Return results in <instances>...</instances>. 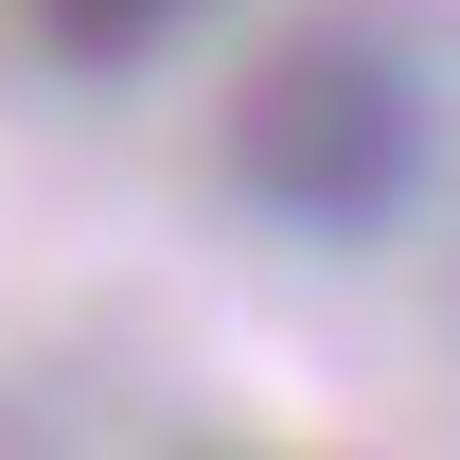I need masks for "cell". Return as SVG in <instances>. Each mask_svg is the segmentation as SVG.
<instances>
[{"label": "cell", "mask_w": 460, "mask_h": 460, "mask_svg": "<svg viewBox=\"0 0 460 460\" xmlns=\"http://www.w3.org/2000/svg\"><path fill=\"white\" fill-rule=\"evenodd\" d=\"M230 177L266 195L284 230H390L425 195V89H407L372 36H301V54L248 71V107H230Z\"/></svg>", "instance_id": "cell-1"}, {"label": "cell", "mask_w": 460, "mask_h": 460, "mask_svg": "<svg viewBox=\"0 0 460 460\" xmlns=\"http://www.w3.org/2000/svg\"><path fill=\"white\" fill-rule=\"evenodd\" d=\"M177 18H195V0H18V36H36L54 71H142Z\"/></svg>", "instance_id": "cell-2"}]
</instances>
